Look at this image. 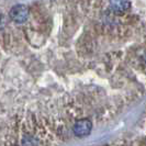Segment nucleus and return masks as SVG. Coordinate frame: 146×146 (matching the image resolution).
<instances>
[{
  "label": "nucleus",
  "instance_id": "3",
  "mask_svg": "<svg viewBox=\"0 0 146 146\" xmlns=\"http://www.w3.org/2000/svg\"><path fill=\"white\" fill-rule=\"evenodd\" d=\"M110 6L115 12H124L130 8V0H110Z\"/></svg>",
  "mask_w": 146,
  "mask_h": 146
},
{
  "label": "nucleus",
  "instance_id": "1",
  "mask_svg": "<svg viewBox=\"0 0 146 146\" xmlns=\"http://www.w3.org/2000/svg\"><path fill=\"white\" fill-rule=\"evenodd\" d=\"M9 15L15 23H24L29 18V8L24 5H17L11 8Z\"/></svg>",
  "mask_w": 146,
  "mask_h": 146
},
{
  "label": "nucleus",
  "instance_id": "4",
  "mask_svg": "<svg viewBox=\"0 0 146 146\" xmlns=\"http://www.w3.org/2000/svg\"><path fill=\"white\" fill-rule=\"evenodd\" d=\"M22 143H23V146H34V139L28 136L22 139Z\"/></svg>",
  "mask_w": 146,
  "mask_h": 146
},
{
  "label": "nucleus",
  "instance_id": "2",
  "mask_svg": "<svg viewBox=\"0 0 146 146\" xmlns=\"http://www.w3.org/2000/svg\"><path fill=\"white\" fill-rule=\"evenodd\" d=\"M92 130V123L90 120L88 119H81L78 120L73 126V132L76 136L84 137L90 134V132Z\"/></svg>",
  "mask_w": 146,
  "mask_h": 146
}]
</instances>
